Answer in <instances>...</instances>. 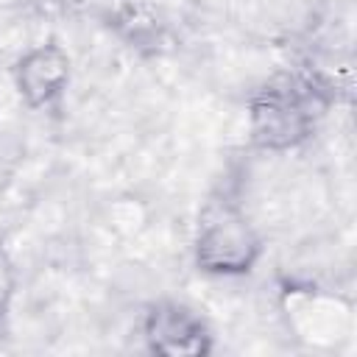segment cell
Listing matches in <instances>:
<instances>
[{
    "mask_svg": "<svg viewBox=\"0 0 357 357\" xmlns=\"http://www.w3.org/2000/svg\"><path fill=\"white\" fill-rule=\"evenodd\" d=\"M265 245L254 223L229 198H215L204 206L192 240L198 271L209 276H245L259 262Z\"/></svg>",
    "mask_w": 357,
    "mask_h": 357,
    "instance_id": "7a4b0ae2",
    "label": "cell"
},
{
    "mask_svg": "<svg viewBox=\"0 0 357 357\" xmlns=\"http://www.w3.org/2000/svg\"><path fill=\"white\" fill-rule=\"evenodd\" d=\"M142 337L153 354L162 357H204L212 351V332L206 321L176 298H159L142 318Z\"/></svg>",
    "mask_w": 357,
    "mask_h": 357,
    "instance_id": "277c9868",
    "label": "cell"
},
{
    "mask_svg": "<svg viewBox=\"0 0 357 357\" xmlns=\"http://www.w3.org/2000/svg\"><path fill=\"white\" fill-rule=\"evenodd\" d=\"M11 296H14V265L6 257V251L0 248V315L6 312Z\"/></svg>",
    "mask_w": 357,
    "mask_h": 357,
    "instance_id": "5b68a950",
    "label": "cell"
},
{
    "mask_svg": "<svg viewBox=\"0 0 357 357\" xmlns=\"http://www.w3.org/2000/svg\"><path fill=\"white\" fill-rule=\"evenodd\" d=\"M73 75V59L59 42H39L22 50L11 67V81L20 100L31 112H47L61 103Z\"/></svg>",
    "mask_w": 357,
    "mask_h": 357,
    "instance_id": "3957f363",
    "label": "cell"
},
{
    "mask_svg": "<svg viewBox=\"0 0 357 357\" xmlns=\"http://www.w3.org/2000/svg\"><path fill=\"white\" fill-rule=\"evenodd\" d=\"M321 92L296 75L268 81L248 103V134L257 148L287 151L312 134Z\"/></svg>",
    "mask_w": 357,
    "mask_h": 357,
    "instance_id": "6da1fadb",
    "label": "cell"
}]
</instances>
